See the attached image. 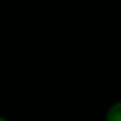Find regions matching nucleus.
I'll use <instances>...</instances> for the list:
<instances>
[{
	"label": "nucleus",
	"instance_id": "f257e3e1",
	"mask_svg": "<svg viewBox=\"0 0 121 121\" xmlns=\"http://www.w3.org/2000/svg\"><path fill=\"white\" fill-rule=\"evenodd\" d=\"M103 121H121V100H116L107 107Z\"/></svg>",
	"mask_w": 121,
	"mask_h": 121
},
{
	"label": "nucleus",
	"instance_id": "f03ea898",
	"mask_svg": "<svg viewBox=\"0 0 121 121\" xmlns=\"http://www.w3.org/2000/svg\"><path fill=\"white\" fill-rule=\"evenodd\" d=\"M0 121H11V119H9V117H5V116H2V117H0Z\"/></svg>",
	"mask_w": 121,
	"mask_h": 121
}]
</instances>
